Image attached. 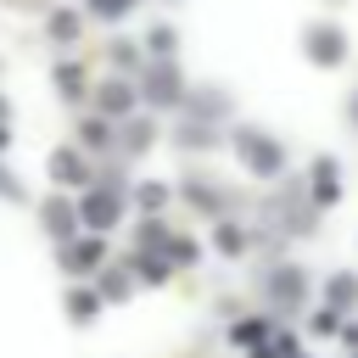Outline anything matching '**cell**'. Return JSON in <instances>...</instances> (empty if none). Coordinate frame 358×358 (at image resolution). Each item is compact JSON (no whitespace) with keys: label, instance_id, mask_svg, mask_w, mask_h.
Returning a JSON list of instances; mask_svg holds the SVG:
<instances>
[{"label":"cell","instance_id":"obj_1","mask_svg":"<svg viewBox=\"0 0 358 358\" xmlns=\"http://www.w3.org/2000/svg\"><path fill=\"white\" fill-rule=\"evenodd\" d=\"M235 151H241L257 173H274V168H280V145H274V140H263L257 129H241V134H235Z\"/></svg>","mask_w":358,"mask_h":358},{"label":"cell","instance_id":"obj_2","mask_svg":"<svg viewBox=\"0 0 358 358\" xmlns=\"http://www.w3.org/2000/svg\"><path fill=\"white\" fill-rule=\"evenodd\" d=\"M308 56L313 62H341V28H330V22H319V28H308Z\"/></svg>","mask_w":358,"mask_h":358},{"label":"cell","instance_id":"obj_3","mask_svg":"<svg viewBox=\"0 0 358 358\" xmlns=\"http://www.w3.org/2000/svg\"><path fill=\"white\" fill-rule=\"evenodd\" d=\"M78 218H84V224H95V229H112V224H117V196H112V190H95V196H84Z\"/></svg>","mask_w":358,"mask_h":358},{"label":"cell","instance_id":"obj_4","mask_svg":"<svg viewBox=\"0 0 358 358\" xmlns=\"http://www.w3.org/2000/svg\"><path fill=\"white\" fill-rule=\"evenodd\" d=\"M50 173H56L62 185H84V157H78V151H56V157H50Z\"/></svg>","mask_w":358,"mask_h":358},{"label":"cell","instance_id":"obj_5","mask_svg":"<svg viewBox=\"0 0 358 358\" xmlns=\"http://www.w3.org/2000/svg\"><path fill=\"white\" fill-rule=\"evenodd\" d=\"M145 95H151V101H179V78H173V67H157V73L145 78Z\"/></svg>","mask_w":358,"mask_h":358},{"label":"cell","instance_id":"obj_6","mask_svg":"<svg viewBox=\"0 0 358 358\" xmlns=\"http://www.w3.org/2000/svg\"><path fill=\"white\" fill-rule=\"evenodd\" d=\"M73 218H78V213H73V207H62V201H50V207H45V224H50L56 235H73Z\"/></svg>","mask_w":358,"mask_h":358},{"label":"cell","instance_id":"obj_7","mask_svg":"<svg viewBox=\"0 0 358 358\" xmlns=\"http://www.w3.org/2000/svg\"><path fill=\"white\" fill-rule=\"evenodd\" d=\"M129 101H134L129 84H106V90H101V106H106V112H129Z\"/></svg>","mask_w":358,"mask_h":358},{"label":"cell","instance_id":"obj_8","mask_svg":"<svg viewBox=\"0 0 358 358\" xmlns=\"http://www.w3.org/2000/svg\"><path fill=\"white\" fill-rule=\"evenodd\" d=\"M95 257H101V241H78V246H73V252H67V263H73V268H78V274H84V268H90V263H95Z\"/></svg>","mask_w":358,"mask_h":358},{"label":"cell","instance_id":"obj_9","mask_svg":"<svg viewBox=\"0 0 358 358\" xmlns=\"http://www.w3.org/2000/svg\"><path fill=\"white\" fill-rule=\"evenodd\" d=\"M352 296H358V280L336 274V280H330V302H352Z\"/></svg>","mask_w":358,"mask_h":358},{"label":"cell","instance_id":"obj_10","mask_svg":"<svg viewBox=\"0 0 358 358\" xmlns=\"http://www.w3.org/2000/svg\"><path fill=\"white\" fill-rule=\"evenodd\" d=\"M50 34H56V39H73V34H78V22H73L67 11H56V17H50Z\"/></svg>","mask_w":358,"mask_h":358},{"label":"cell","instance_id":"obj_11","mask_svg":"<svg viewBox=\"0 0 358 358\" xmlns=\"http://www.w3.org/2000/svg\"><path fill=\"white\" fill-rule=\"evenodd\" d=\"M151 50L168 56V50H173V28H151Z\"/></svg>","mask_w":358,"mask_h":358},{"label":"cell","instance_id":"obj_12","mask_svg":"<svg viewBox=\"0 0 358 358\" xmlns=\"http://www.w3.org/2000/svg\"><path fill=\"white\" fill-rule=\"evenodd\" d=\"M112 134H106V123H84V145H106Z\"/></svg>","mask_w":358,"mask_h":358},{"label":"cell","instance_id":"obj_13","mask_svg":"<svg viewBox=\"0 0 358 358\" xmlns=\"http://www.w3.org/2000/svg\"><path fill=\"white\" fill-rule=\"evenodd\" d=\"M274 291H280V296H296L302 280H296V274H274Z\"/></svg>","mask_w":358,"mask_h":358},{"label":"cell","instance_id":"obj_14","mask_svg":"<svg viewBox=\"0 0 358 358\" xmlns=\"http://www.w3.org/2000/svg\"><path fill=\"white\" fill-rule=\"evenodd\" d=\"M145 140H151V129H145V123H129V151H140Z\"/></svg>","mask_w":358,"mask_h":358},{"label":"cell","instance_id":"obj_15","mask_svg":"<svg viewBox=\"0 0 358 358\" xmlns=\"http://www.w3.org/2000/svg\"><path fill=\"white\" fill-rule=\"evenodd\" d=\"M129 6H134V0H95V11H101V17H117V11H129Z\"/></svg>","mask_w":358,"mask_h":358},{"label":"cell","instance_id":"obj_16","mask_svg":"<svg viewBox=\"0 0 358 358\" xmlns=\"http://www.w3.org/2000/svg\"><path fill=\"white\" fill-rule=\"evenodd\" d=\"M218 246L224 252H241V229H218Z\"/></svg>","mask_w":358,"mask_h":358},{"label":"cell","instance_id":"obj_17","mask_svg":"<svg viewBox=\"0 0 358 358\" xmlns=\"http://www.w3.org/2000/svg\"><path fill=\"white\" fill-rule=\"evenodd\" d=\"M73 313H78V319H90V313H95V296H84V291H78V296H73Z\"/></svg>","mask_w":358,"mask_h":358},{"label":"cell","instance_id":"obj_18","mask_svg":"<svg viewBox=\"0 0 358 358\" xmlns=\"http://www.w3.org/2000/svg\"><path fill=\"white\" fill-rule=\"evenodd\" d=\"M352 117H358V101H352Z\"/></svg>","mask_w":358,"mask_h":358}]
</instances>
